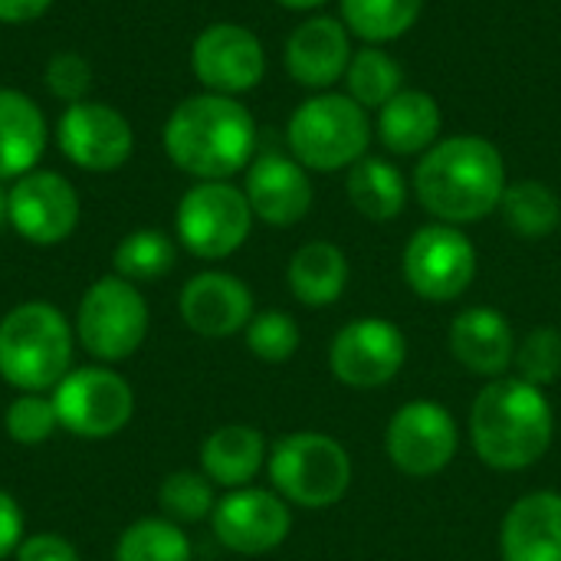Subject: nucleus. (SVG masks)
Segmentation results:
<instances>
[{
    "instance_id": "obj_16",
    "label": "nucleus",
    "mask_w": 561,
    "mask_h": 561,
    "mask_svg": "<svg viewBox=\"0 0 561 561\" xmlns=\"http://www.w3.org/2000/svg\"><path fill=\"white\" fill-rule=\"evenodd\" d=\"M7 197L10 227L36 247H56L79 227V194L56 171H30L16 178Z\"/></svg>"
},
{
    "instance_id": "obj_24",
    "label": "nucleus",
    "mask_w": 561,
    "mask_h": 561,
    "mask_svg": "<svg viewBox=\"0 0 561 561\" xmlns=\"http://www.w3.org/2000/svg\"><path fill=\"white\" fill-rule=\"evenodd\" d=\"M43 151L46 118L39 105L16 89H0V181L30 174Z\"/></svg>"
},
{
    "instance_id": "obj_31",
    "label": "nucleus",
    "mask_w": 561,
    "mask_h": 561,
    "mask_svg": "<svg viewBox=\"0 0 561 561\" xmlns=\"http://www.w3.org/2000/svg\"><path fill=\"white\" fill-rule=\"evenodd\" d=\"M115 561H191V539L171 519H138L118 536Z\"/></svg>"
},
{
    "instance_id": "obj_13",
    "label": "nucleus",
    "mask_w": 561,
    "mask_h": 561,
    "mask_svg": "<svg viewBox=\"0 0 561 561\" xmlns=\"http://www.w3.org/2000/svg\"><path fill=\"white\" fill-rule=\"evenodd\" d=\"M191 69L207 92L243 95L266 76V49L260 36L240 23H214L191 46Z\"/></svg>"
},
{
    "instance_id": "obj_9",
    "label": "nucleus",
    "mask_w": 561,
    "mask_h": 561,
    "mask_svg": "<svg viewBox=\"0 0 561 561\" xmlns=\"http://www.w3.org/2000/svg\"><path fill=\"white\" fill-rule=\"evenodd\" d=\"M401 270L424 302H454L477 279V247L460 227L437 220L411 233Z\"/></svg>"
},
{
    "instance_id": "obj_17",
    "label": "nucleus",
    "mask_w": 561,
    "mask_h": 561,
    "mask_svg": "<svg viewBox=\"0 0 561 561\" xmlns=\"http://www.w3.org/2000/svg\"><path fill=\"white\" fill-rule=\"evenodd\" d=\"M352 33L339 16L319 13L302 20L283 49L286 72L296 85L312 92H329L335 82L345 79V69L352 62Z\"/></svg>"
},
{
    "instance_id": "obj_37",
    "label": "nucleus",
    "mask_w": 561,
    "mask_h": 561,
    "mask_svg": "<svg viewBox=\"0 0 561 561\" xmlns=\"http://www.w3.org/2000/svg\"><path fill=\"white\" fill-rule=\"evenodd\" d=\"M16 561H79V552L56 533H36L20 542Z\"/></svg>"
},
{
    "instance_id": "obj_32",
    "label": "nucleus",
    "mask_w": 561,
    "mask_h": 561,
    "mask_svg": "<svg viewBox=\"0 0 561 561\" xmlns=\"http://www.w3.org/2000/svg\"><path fill=\"white\" fill-rule=\"evenodd\" d=\"M158 503L164 510V519L171 523H201L210 519L217 496H214V483L204 473L194 470H174L164 477L161 490H158Z\"/></svg>"
},
{
    "instance_id": "obj_14",
    "label": "nucleus",
    "mask_w": 561,
    "mask_h": 561,
    "mask_svg": "<svg viewBox=\"0 0 561 561\" xmlns=\"http://www.w3.org/2000/svg\"><path fill=\"white\" fill-rule=\"evenodd\" d=\"M210 526L224 549L237 556H266L286 542L293 529V513L276 490L243 486L217 500Z\"/></svg>"
},
{
    "instance_id": "obj_36",
    "label": "nucleus",
    "mask_w": 561,
    "mask_h": 561,
    "mask_svg": "<svg viewBox=\"0 0 561 561\" xmlns=\"http://www.w3.org/2000/svg\"><path fill=\"white\" fill-rule=\"evenodd\" d=\"M92 85V66L82 53L62 49L46 62V89L59 99V102H85V92Z\"/></svg>"
},
{
    "instance_id": "obj_39",
    "label": "nucleus",
    "mask_w": 561,
    "mask_h": 561,
    "mask_svg": "<svg viewBox=\"0 0 561 561\" xmlns=\"http://www.w3.org/2000/svg\"><path fill=\"white\" fill-rule=\"evenodd\" d=\"M53 0H0V23H30L49 10Z\"/></svg>"
},
{
    "instance_id": "obj_33",
    "label": "nucleus",
    "mask_w": 561,
    "mask_h": 561,
    "mask_svg": "<svg viewBox=\"0 0 561 561\" xmlns=\"http://www.w3.org/2000/svg\"><path fill=\"white\" fill-rule=\"evenodd\" d=\"M243 332H247V348L266 365L289 362L302 342L296 319L289 312H279V309H266V312L253 316Z\"/></svg>"
},
{
    "instance_id": "obj_25",
    "label": "nucleus",
    "mask_w": 561,
    "mask_h": 561,
    "mask_svg": "<svg viewBox=\"0 0 561 561\" xmlns=\"http://www.w3.org/2000/svg\"><path fill=\"white\" fill-rule=\"evenodd\" d=\"M286 283L302 306L325 309L339 302L348 286V256L332 240H309L293 253Z\"/></svg>"
},
{
    "instance_id": "obj_34",
    "label": "nucleus",
    "mask_w": 561,
    "mask_h": 561,
    "mask_svg": "<svg viewBox=\"0 0 561 561\" xmlns=\"http://www.w3.org/2000/svg\"><path fill=\"white\" fill-rule=\"evenodd\" d=\"M516 371L523 381L536 388H549L561 378V332L556 325H539L533 329L519 345H516Z\"/></svg>"
},
{
    "instance_id": "obj_20",
    "label": "nucleus",
    "mask_w": 561,
    "mask_h": 561,
    "mask_svg": "<svg viewBox=\"0 0 561 561\" xmlns=\"http://www.w3.org/2000/svg\"><path fill=\"white\" fill-rule=\"evenodd\" d=\"M450 355L480 378H503L516 362V332L500 309L470 306L457 312L447 332Z\"/></svg>"
},
{
    "instance_id": "obj_6",
    "label": "nucleus",
    "mask_w": 561,
    "mask_h": 561,
    "mask_svg": "<svg viewBox=\"0 0 561 561\" xmlns=\"http://www.w3.org/2000/svg\"><path fill=\"white\" fill-rule=\"evenodd\" d=\"M273 490L299 510H325L345 500L352 486L348 450L319 431H296L273 444L270 460Z\"/></svg>"
},
{
    "instance_id": "obj_26",
    "label": "nucleus",
    "mask_w": 561,
    "mask_h": 561,
    "mask_svg": "<svg viewBox=\"0 0 561 561\" xmlns=\"http://www.w3.org/2000/svg\"><path fill=\"white\" fill-rule=\"evenodd\" d=\"M345 197L365 220L388 224L408 207V181L394 161L365 154L345 171Z\"/></svg>"
},
{
    "instance_id": "obj_35",
    "label": "nucleus",
    "mask_w": 561,
    "mask_h": 561,
    "mask_svg": "<svg viewBox=\"0 0 561 561\" xmlns=\"http://www.w3.org/2000/svg\"><path fill=\"white\" fill-rule=\"evenodd\" d=\"M3 427L10 434V440L23 444V447H36V444L49 440L56 434V427H59L53 398H46V394H20V398H13L10 408H7V417H3Z\"/></svg>"
},
{
    "instance_id": "obj_28",
    "label": "nucleus",
    "mask_w": 561,
    "mask_h": 561,
    "mask_svg": "<svg viewBox=\"0 0 561 561\" xmlns=\"http://www.w3.org/2000/svg\"><path fill=\"white\" fill-rule=\"evenodd\" d=\"M424 0H339V20L368 46H385L414 30Z\"/></svg>"
},
{
    "instance_id": "obj_7",
    "label": "nucleus",
    "mask_w": 561,
    "mask_h": 561,
    "mask_svg": "<svg viewBox=\"0 0 561 561\" xmlns=\"http://www.w3.org/2000/svg\"><path fill=\"white\" fill-rule=\"evenodd\" d=\"M76 335L102 365L131 358L148 335V302L138 286L122 276L95 279L79 302Z\"/></svg>"
},
{
    "instance_id": "obj_15",
    "label": "nucleus",
    "mask_w": 561,
    "mask_h": 561,
    "mask_svg": "<svg viewBox=\"0 0 561 561\" xmlns=\"http://www.w3.org/2000/svg\"><path fill=\"white\" fill-rule=\"evenodd\" d=\"M59 151L82 171H115L135 151V131L128 118L105 102L66 105L56 125Z\"/></svg>"
},
{
    "instance_id": "obj_2",
    "label": "nucleus",
    "mask_w": 561,
    "mask_h": 561,
    "mask_svg": "<svg viewBox=\"0 0 561 561\" xmlns=\"http://www.w3.org/2000/svg\"><path fill=\"white\" fill-rule=\"evenodd\" d=\"M164 151L197 181H227L256 158V122L233 95L201 92L168 115Z\"/></svg>"
},
{
    "instance_id": "obj_22",
    "label": "nucleus",
    "mask_w": 561,
    "mask_h": 561,
    "mask_svg": "<svg viewBox=\"0 0 561 561\" xmlns=\"http://www.w3.org/2000/svg\"><path fill=\"white\" fill-rule=\"evenodd\" d=\"M444 112L424 89H401L375 112V135L385 151L398 158H421L440 141Z\"/></svg>"
},
{
    "instance_id": "obj_11",
    "label": "nucleus",
    "mask_w": 561,
    "mask_h": 561,
    "mask_svg": "<svg viewBox=\"0 0 561 561\" xmlns=\"http://www.w3.org/2000/svg\"><path fill=\"white\" fill-rule=\"evenodd\" d=\"M385 450L398 473L427 480L447 470L460 450V431L454 414L440 401H408L394 411L385 431Z\"/></svg>"
},
{
    "instance_id": "obj_40",
    "label": "nucleus",
    "mask_w": 561,
    "mask_h": 561,
    "mask_svg": "<svg viewBox=\"0 0 561 561\" xmlns=\"http://www.w3.org/2000/svg\"><path fill=\"white\" fill-rule=\"evenodd\" d=\"M279 7H286V10H316V7H322L325 0H276Z\"/></svg>"
},
{
    "instance_id": "obj_4",
    "label": "nucleus",
    "mask_w": 561,
    "mask_h": 561,
    "mask_svg": "<svg viewBox=\"0 0 561 561\" xmlns=\"http://www.w3.org/2000/svg\"><path fill=\"white\" fill-rule=\"evenodd\" d=\"M72 371V325L49 302H23L0 319V378L20 394H46Z\"/></svg>"
},
{
    "instance_id": "obj_38",
    "label": "nucleus",
    "mask_w": 561,
    "mask_h": 561,
    "mask_svg": "<svg viewBox=\"0 0 561 561\" xmlns=\"http://www.w3.org/2000/svg\"><path fill=\"white\" fill-rule=\"evenodd\" d=\"M20 542H23V513L16 500L0 490V561L16 556Z\"/></svg>"
},
{
    "instance_id": "obj_1",
    "label": "nucleus",
    "mask_w": 561,
    "mask_h": 561,
    "mask_svg": "<svg viewBox=\"0 0 561 561\" xmlns=\"http://www.w3.org/2000/svg\"><path fill=\"white\" fill-rule=\"evenodd\" d=\"M414 197L440 224H477L500 210L510 184L500 148L483 135L440 138L417 158Z\"/></svg>"
},
{
    "instance_id": "obj_41",
    "label": "nucleus",
    "mask_w": 561,
    "mask_h": 561,
    "mask_svg": "<svg viewBox=\"0 0 561 561\" xmlns=\"http://www.w3.org/2000/svg\"><path fill=\"white\" fill-rule=\"evenodd\" d=\"M3 224H10V197H7V191L0 187V227Z\"/></svg>"
},
{
    "instance_id": "obj_12",
    "label": "nucleus",
    "mask_w": 561,
    "mask_h": 561,
    "mask_svg": "<svg viewBox=\"0 0 561 561\" xmlns=\"http://www.w3.org/2000/svg\"><path fill=\"white\" fill-rule=\"evenodd\" d=\"M408 362V339L391 319L362 316L339 329L329 348V368L339 385L375 391L398 378Z\"/></svg>"
},
{
    "instance_id": "obj_23",
    "label": "nucleus",
    "mask_w": 561,
    "mask_h": 561,
    "mask_svg": "<svg viewBox=\"0 0 561 561\" xmlns=\"http://www.w3.org/2000/svg\"><path fill=\"white\" fill-rule=\"evenodd\" d=\"M266 437L250 424H224L201 444V470L214 486L243 490L266 467Z\"/></svg>"
},
{
    "instance_id": "obj_3",
    "label": "nucleus",
    "mask_w": 561,
    "mask_h": 561,
    "mask_svg": "<svg viewBox=\"0 0 561 561\" xmlns=\"http://www.w3.org/2000/svg\"><path fill=\"white\" fill-rule=\"evenodd\" d=\"M556 437V414L549 394L529 381L493 378L473 398L470 408V440L477 457L500 470L519 473L536 467Z\"/></svg>"
},
{
    "instance_id": "obj_8",
    "label": "nucleus",
    "mask_w": 561,
    "mask_h": 561,
    "mask_svg": "<svg viewBox=\"0 0 561 561\" xmlns=\"http://www.w3.org/2000/svg\"><path fill=\"white\" fill-rule=\"evenodd\" d=\"M174 227L181 247L197 260H227L247 243L253 210L247 194L230 181H201L181 197Z\"/></svg>"
},
{
    "instance_id": "obj_21",
    "label": "nucleus",
    "mask_w": 561,
    "mask_h": 561,
    "mask_svg": "<svg viewBox=\"0 0 561 561\" xmlns=\"http://www.w3.org/2000/svg\"><path fill=\"white\" fill-rule=\"evenodd\" d=\"M503 561H561V493L539 490L513 503L500 526Z\"/></svg>"
},
{
    "instance_id": "obj_5",
    "label": "nucleus",
    "mask_w": 561,
    "mask_h": 561,
    "mask_svg": "<svg viewBox=\"0 0 561 561\" xmlns=\"http://www.w3.org/2000/svg\"><path fill=\"white\" fill-rule=\"evenodd\" d=\"M375 122L352 95L345 92H316L309 95L286 122L289 154L306 171H348L371 148Z\"/></svg>"
},
{
    "instance_id": "obj_10",
    "label": "nucleus",
    "mask_w": 561,
    "mask_h": 561,
    "mask_svg": "<svg viewBox=\"0 0 561 561\" xmlns=\"http://www.w3.org/2000/svg\"><path fill=\"white\" fill-rule=\"evenodd\" d=\"M53 404L59 427L85 440H105L128 427L135 414V391L118 371L89 365L72 368L53 388Z\"/></svg>"
},
{
    "instance_id": "obj_18",
    "label": "nucleus",
    "mask_w": 561,
    "mask_h": 561,
    "mask_svg": "<svg viewBox=\"0 0 561 561\" xmlns=\"http://www.w3.org/2000/svg\"><path fill=\"white\" fill-rule=\"evenodd\" d=\"M178 309L184 325L204 339H230L243 332L256 316L250 286L233 273H220V270L191 276L181 289Z\"/></svg>"
},
{
    "instance_id": "obj_30",
    "label": "nucleus",
    "mask_w": 561,
    "mask_h": 561,
    "mask_svg": "<svg viewBox=\"0 0 561 561\" xmlns=\"http://www.w3.org/2000/svg\"><path fill=\"white\" fill-rule=\"evenodd\" d=\"M174 260H178V247L168 233L135 230L115 247L112 266H115V276H122L128 283H145V279L168 276Z\"/></svg>"
},
{
    "instance_id": "obj_19",
    "label": "nucleus",
    "mask_w": 561,
    "mask_h": 561,
    "mask_svg": "<svg viewBox=\"0 0 561 561\" xmlns=\"http://www.w3.org/2000/svg\"><path fill=\"white\" fill-rule=\"evenodd\" d=\"M253 217L270 227H296L312 210V181L309 171L279 151L256 154L247 168L243 187Z\"/></svg>"
},
{
    "instance_id": "obj_27",
    "label": "nucleus",
    "mask_w": 561,
    "mask_h": 561,
    "mask_svg": "<svg viewBox=\"0 0 561 561\" xmlns=\"http://www.w3.org/2000/svg\"><path fill=\"white\" fill-rule=\"evenodd\" d=\"M500 217L516 237L546 240L561 230V201L546 181L523 178V181L506 184L503 201H500Z\"/></svg>"
},
{
    "instance_id": "obj_29",
    "label": "nucleus",
    "mask_w": 561,
    "mask_h": 561,
    "mask_svg": "<svg viewBox=\"0 0 561 561\" xmlns=\"http://www.w3.org/2000/svg\"><path fill=\"white\" fill-rule=\"evenodd\" d=\"M345 95H352L365 112H378L404 89V66L385 46H358L345 69Z\"/></svg>"
}]
</instances>
